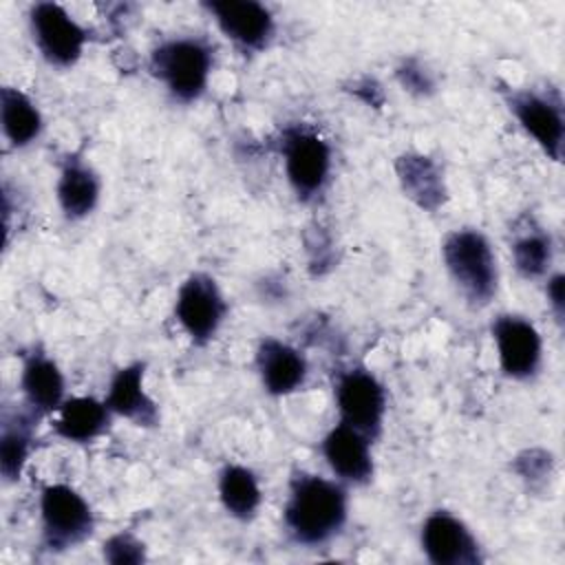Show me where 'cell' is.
Wrapping results in <instances>:
<instances>
[{"label":"cell","instance_id":"1","mask_svg":"<svg viewBox=\"0 0 565 565\" xmlns=\"http://www.w3.org/2000/svg\"><path fill=\"white\" fill-rule=\"evenodd\" d=\"M349 516V494L342 481L298 472L291 477L282 510L287 534L307 547H318L338 536Z\"/></svg>","mask_w":565,"mask_h":565},{"label":"cell","instance_id":"2","mask_svg":"<svg viewBox=\"0 0 565 565\" xmlns=\"http://www.w3.org/2000/svg\"><path fill=\"white\" fill-rule=\"evenodd\" d=\"M444 267L463 296L477 309L490 305L499 289V267L488 236L475 227L452 230L441 241Z\"/></svg>","mask_w":565,"mask_h":565},{"label":"cell","instance_id":"3","mask_svg":"<svg viewBox=\"0 0 565 565\" xmlns=\"http://www.w3.org/2000/svg\"><path fill=\"white\" fill-rule=\"evenodd\" d=\"M214 64V49L203 38L179 35L163 40L150 53L148 68L172 99L190 104L196 102L210 82Z\"/></svg>","mask_w":565,"mask_h":565},{"label":"cell","instance_id":"4","mask_svg":"<svg viewBox=\"0 0 565 565\" xmlns=\"http://www.w3.org/2000/svg\"><path fill=\"white\" fill-rule=\"evenodd\" d=\"M280 154L285 174L300 201H316L331 177V146L316 130L289 126L280 137Z\"/></svg>","mask_w":565,"mask_h":565},{"label":"cell","instance_id":"5","mask_svg":"<svg viewBox=\"0 0 565 565\" xmlns=\"http://www.w3.org/2000/svg\"><path fill=\"white\" fill-rule=\"evenodd\" d=\"M42 539L51 552L84 543L95 530L90 503L68 483H49L40 494Z\"/></svg>","mask_w":565,"mask_h":565},{"label":"cell","instance_id":"6","mask_svg":"<svg viewBox=\"0 0 565 565\" xmlns=\"http://www.w3.org/2000/svg\"><path fill=\"white\" fill-rule=\"evenodd\" d=\"M29 33L40 55L57 68L77 64L88 42V31L57 2L31 4Z\"/></svg>","mask_w":565,"mask_h":565},{"label":"cell","instance_id":"7","mask_svg":"<svg viewBox=\"0 0 565 565\" xmlns=\"http://www.w3.org/2000/svg\"><path fill=\"white\" fill-rule=\"evenodd\" d=\"M333 395L340 422L364 433L369 439H375L382 433L386 415V391L369 369L349 366L340 371L335 377Z\"/></svg>","mask_w":565,"mask_h":565},{"label":"cell","instance_id":"8","mask_svg":"<svg viewBox=\"0 0 565 565\" xmlns=\"http://www.w3.org/2000/svg\"><path fill=\"white\" fill-rule=\"evenodd\" d=\"M227 316V302L210 274H190L174 298V318L194 344H207L216 338Z\"/></svg>","mask_w":565,"mask_h":565},{"label":"cell","instance_id":"9","mask_svg":"<svg viewBox=\"0 0 565 565\" xmlns=\"http://www.w3.org/2000/svg\"><path fill=\"white\" fill-rule=\"evenodd\" d=\"M505 102L519 126L527 137L552 159L561 161L563 139H565V119L563 102L558 93L514 88L505 93Z\"/></svg>","mask_w":565,"mask_h":565},{"label":"cell","instance_id":"10","mask_svg":"<svg viewBox=\"0 0 565 565\" xmlns=\"http://www.w3.org/2000/svg\"><path fill=\"white\" fill-rule=\"evenodd\" d=\"M490 329L503 375L516 382L532 380L543 362V338L539 329L516 313L497 316Z\"/></svg>","mask_w":565,"mask_h":565},{"label":"cell","instance_id":"11","mask_svg":"<svg viewBox=\"0 0 565 565\" xmlns=\"http://www.w3.org/2000/svg\"><path fill=\"white\" fill-rule=\"evenodd\" d=\"M218 31L243 51H265L276 35L274 13L256 0H212L201 4Z\"/></svg>","mask_w":565,"mask_h":565},{"label":"cell","instance_id":"12","mask_svg":"<svg viewBox=\"0 0 565 565\" xmlns=\"http://www.w3.org/2000/svg\"><path fill=\"white\" fill-rule=\"evenodd\" d=\"M419 545L435 565H477L479 543L468 525L446 510L430 512L419 530Z\"/></svg>","mask_w":565,"mask_h":565},{"label":"cell","instance_id":"13","mask_svg":"<svg viewBox=\"0 0 565 565\" xmlns=\"http://www.w3.org/2000/svg\"><path fill=\"white\" fill-rule=\"evenodd\" d=\"M322 457L333 472V477L342 483L364 486L373 479V452L371 439L355 430L353 426L338 422L329 433L322 437L320 444Z\"/></svg>","mask_w":565,"mask_h":565},{"label":"cell","instance_id":"14","mask_svg":"<svg viewBox=\"0 0 565 565\" xmlns=\"http://www.w3.org/2000/svg\"><path fill=\"white\" fill-rule=\"evenodd\" d=\"M254 362L263 388L274 397L291 395L307 382L309 366L305 355L278 338H263Z\"/></svg>","mask_w":565,"mask_h":565},{"label":"cell","instance_id":"15","mask_svg":"<svg viewBox=\"0 0 565 565\" xmlns=\"http://www.w3.org/2000/svg\"><path fill=\"white\" fill-rule=\"evenodd\" d=\"M146 364L130 362L115 371L106 391V406L113 415H119L135 426L152 428L159 424V408L146 391Z\"/></svg>","mask_w":565,"mask_h":565},{"label":"cell","instance_id":"16","mask_svg":"<svg viewBox=\"0 0 565 565\" xmlns=\"http://www.w3.org/2000/svg\"><path fill=\"white\" fill-rule=\"evenodd\" d=\"M20 391L24 397V406L33 415H55V411L66 399L64 373L57 362L44 351H31L22 362Z\"/></svg>","mask_w":565,"mask_h":565},{"label":"cell","instance_id":"17","mask_svg":"<svg viewBox=\"0 0 565 565\" xmlns=\"http://www.w3.org/2000/svg\"><path fill=\"white\" fill-rule=\"evenodd\" d=\"M395 174L404 196L419 210L437 212L448 201L444 170L428 154L402 152L395 159Z\"/></svg>","mask_w":565,"mask_h":565},{"label":"cell","instance_id":"18","mask_svg":"<svg viewBox=\"0 0 565 565\" xmlns=\"http://www.w3.org/2000/svg\"><path fill=\"white\" fill-rule=\"evenodd\" d=\"M113 413L104 399L90 395L66 397L53 417V433L71 444H90L110 426Z\"/></svg>","mask_w":565,"mask_h":565},{"label":"cell","instance_id":"19","mask_svg":"<svg viewBox=\"0 0 565 565\" xmlns=\"http://www.w3.org/2000/svg\"><path fill=\"white\" fill-rule=\"evenodd\" d=\"M102 194V181L97 172L86 163L84 159L71 154L60 168L55 196L60 203V210L66 218L79 221L86 218L99 203Z\"/></svg>","mask_w":565,"mask_h":565},{"label":"cell","instance_id":"20","mask_svg":"<svg viewBox=\"0 0 565 565\" xmlns=\"http://www.w3.org/2000/svg\"><path fill=\"white\" fill-rule=\"evenodd\" d=\"M0 124L4 139L13 148H26L40 137L44 128L38 104L26 93L13 86H4L0 90Z\"/></svg>","mask_w":565,"mask_h":565},{"label":"cell","instance_id":"21","mask_svg":"<svg viewBox=\"0 0 565 565\" xmlns=\"http://www.w3.org/2000/svg\"><path fill=\"white\" fill-rule=\"evenodd\" d=\"M510 256L514 269L523 278L532 280L545 276L554 260V243L550 232H545L532 218H523V225L512 234Z\"/></svg>","mask_w":565,"mask_h":565},{"label":"cell","instance_id":"22","mask_svg":"<svg viewBox=\"0 0 565 565\" xmlns=\"http://www.w3.org/2000/svg\"><path fill=\"white\" fill-rule=\"evenodd\" d=\"M218 499L230 516L249 521L263 501V490L254 470L241 463H227L218 475Z\"/></svg>","mask_w":565,"mask_h":565},{"label":"cell","instance_id":"23","mask_svg":"<svg viewBox=\"0 0 565 565\" xmlns=\"http://www.w3.org/2000/svg\"><path fill=\"white\" fill-rule=\"evenodd\" d=\"M33 415L29 408L24 413H13L2 417L0 433V472L7 483H15L22 477V470L31 455L33 439Z\"/></svg>","mask_w":565,"mask_h":565},{"label":"cell","instance_id":"24","mask_svg":"<svg viewBox=\"0 0 565 565\" xmlns=\"http://www.w3.org/2000/svg\"><path fill=\"white\" fill-rule=\"evenodd\" d=\"M395 79L415 97H430L437 90L435 73L419 57H402L395 66Z\"/></svg>","mask_w":565,"mask_h":565},{"label":"cell","instance_id":"25","mask_svg":"<svg viewBox=\"0 0 565 565\" xmlns=\"http://www.w3.org/2000/svg\"><path fill=\"white\" fill-rule=\"evenodd\" d=\"M104 561L115 563V565H135L146 561V545L128 534V532H117L102 545Z\"/></svg>","mask_w":565,"mask_h":565},{"label":"cell","instance_id":"26","mask_svg":"<svg viewBox=\"0 0 565 565\" xmlns=\"http://www.w3.org/2000/svg\"><path fill=\"white\" fill-rule=\"evenodd\" d=\"M552 455L539 448H530L523 450L516 459H514V470L519 472L521 479L530 481V486H536L539 481H545L552 475Z\"/></svg>","mask_w":565,"mask_h":565},{"label":"cell","instance_id":"27","mask_svg":"<svg viewBox=\"0 0 565 565\" xmlns=\"http://www.w3.org/2000/svg\"><path fill=\"white\" fill-rule=\"evenodd\" d=\"M545 296H547V305H550L556 322H563V316H565V276L561 271H554L552 276H547Z\"/></svg>","mask_w":565,"mask_h":565},{"label":"cell","instance_id":"28","mask_svg":"<svg viewBox=\"0 0 565 565\" xmlns=\"http://www.w3.org/2000/svg\"><path fill=\"white\" fill-rule=\"evenodd\" d=\"M351 90H353L362 102H366L369 106L380 108V106L384 104V90H382V86H380L373 77H369V75L355 79Z\"/></svg>","mask_w":565,"mask_h":565}]
</instances>
